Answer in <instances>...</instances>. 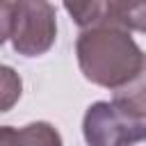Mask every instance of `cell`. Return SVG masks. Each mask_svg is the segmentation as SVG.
Masks as SVG:
<instances>
[{
    "mask_svg": "<svg viewBox=\"0 0 146 146\" xmlns=\"http://www.w3.org/2000/svg\"><path fill=\"white\" fill-rule=\"evenodd\" d=\"M0 146H64L62 135L46 121H34L23 128L5 125L0 130Z\"/></svg>",
    "mask_w": 146,
    "mask_h": 146,
    "instance_id": "obj_4",
    "label": "cell"
},
{
    "mask_svg": "<svg viewBox=\"0 0 146 146\" xmlns=\"http://www.w3.org/2000/svg\"><path fill=\"white\" fill-rule=\"evenodd\" d=\"M114 11L116 21L121 27L146 32V2H116L114 0Z\"/></svg>",
    "mask_w": 146,
    "mask_h": 146,
    "instance_id": "obj_6",
    "label": "cell"
},
{
    "mask_svg": "<svg viewBox=\"0 0 146 146\" xmlns=\"http://www.w3.org/2000/svg\"><path fill=\"white\" fill-rule=\"evenodd\" d=\"M82 135L87 146H137L146 141V121L112 100H98L82 116Z\"/></svg>",
    "mask_w": 146,
    "mask_h": 146,
    "instance_id": "obj_3",
    "label": "cell"
},
{
    "mask_svg": "<svg viewBox=\"0 0 146 146\" xmlns=\"http://www.w3.org/2000/svg\"><path fill=\"white\" fill-rule=\"evenodd\" d=\"M0 32L2 41L23 57H39L48 52L57 39L55 7L46 0L0 2Z\"/></svg>",
    "mask_w": 146,
    "mask_h": 146,
    "instance_id": "obj_2",
    "label": "cell"
},
{
    "mask_svg": "<svg viewBox=\"0 0 146 146\" xmlns=\"http://www.w3.org/2000/svg\"><path fill=\"white\" fill-rule=\"evenodd\" d=\"M75 55L82 75L105 89H121L141 68L146 52L125 27L103 25L82 30L75 41Z\"/></svg>",
    "mask_w": 146,
    "mask_h": 146,
    "instance_id": "obj_1",
    "label": "cell"
},
{
    "mask_svg": "<svg viewBox=\"0 0 146 146\" xmlns=\"http://www.w3.org/2000/svg\"><path fill=\"white\" fill-rule=\"evenodd\" d=\"M18 96H21V80L14 75L9 66H5L2 68V112H7Z\"/></svg>",
    "mask_w": 146,
    "mask_h": 146,
    "instance_id": "obj_7",
    "label": "cell"
},
{
    "mask_svg": "<svg viewBox=\"0 0 146 146\" xmlns=\"http://www.w3.org/2000/svg\"><path fill=\"white\" fill-rule=\"evenodd\" d=\"M112 103H116L121 110L135 114L137 119L146 121V57H144V64H141L139 73L128 84H123L121 89L114 91Z\"/></svg>",
    "mask_w": 146,
    "mask_h": 146,
    "instance_id": "obj_5",
    "label": "cell"
}]
</instances>
